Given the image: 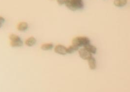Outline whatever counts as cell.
I'll use <instances>...</instances> for the list:
<instances>
[{"mask_svg": "<svg viewBox=\"0 0 130 92\" xmlns=\"http://www.w3.org/2000/svg\"><path fill=\"white\" fill-rule=\"evenodd\" d=\"M65 5L70 10L76 11L82 9L84 7V3L83 0H67Z\"/></svg>", "mask_w": 130, "mask_h": 92, "instance_id": "1", "label": "cell"}, {"mask_svg": "<svg viewBox=\"0 0 130 92\" xmlns=\"http://www.w3.org/2000/svg\"><path fill=\"white\" fill-rule=\"evenodd\" d=\"M72 45L78 47H84L90 44V40L87 37L78 36L74 38L72 41Z\"/></svg>", "mask_w": 130, "mask_h": 92, "instance_id": "2", "label": "cell"}, {"mask_svg": "<svg viewBox=\"0 0 130 92\" xmlns=\"http://www.w3.org/2000/svg\"><path fill=\"white\" fill-rule=\"evenodd\" d=\"M79 55L80 57L82 59L84 60H89L91 57H92L91 53L89 52L87 50H86L84 48L83 49H80L79 51Z\"/></svg>", "mask_w": 130, "mask_h": 92, "instance_id": "3", "label": "cell"}, {"mask_svg": "<svg viewBox=\"0 0 130 92\" xmlns=\"http://www.w3.org/2000/svg\"><path fill=\"white\" fill-rule=\"evenodd\" d=\"M67 48L62 45H58L55 46L54 48V52L60 55H65L67 53Z\"/></svg>", "mask_w": 130, "mask_h": 92, "instance_id": "4", "label": "cell"}, {"mask_svg": "<svg viewBox=\"0 0 130 92\" xmlns=\"http://www.w3.org/2000/svg\"><path fill=\"white\" fill-rule=\"evenodd\" d=\"M28 27V24L25 22H22L19 23L17 26V29L20 32H25Z\"/></svg>", "mask_w": 130, "mask_h": 92, "instance_id": "5", "label": "cell"}, {"mask_svg": "<svg viewBox=\"0 0 130 92\" xmlns=\"http://www.w3.org/2000/svg\"><path fill=\"white\" fill-rule=\"evenodd\" d=\"M37 40L34 37H30L25 41V43L28 47H32L36 43Z\"/></svg>", "mask_w": 130, "mask_h": 92, "instance_id": "6", "label": "cell"}, {"mask_svg": "<svg viewBox=\"0 0 130 92\" xmlns=\"http://www.w3.org/2000/svg\"><path fill=\"white\" fill-rule=\"evenodd\" d=\"M88 64L91 70H95L96 68V60L93 57H91L88 60Z\"/></svg>", "mask_w": 130, "mask_h": 92, "instance_id": "7", "label": "cell"}, {"mask_svg": "<svg viewBox=\"0 0 130 92\" xmlns=\"http://www.w3.org/2000/svg\"><path fill=\"white\" fill-rule=\"evenodd\" d=\"M84 48L89 52H90L91 53H92V54L96 53V51H97L96 48L95 46L91 45L90 44L85 46Z\"/></svg>", "mask_w": 130, "mask_h": 92, "instance_id": "8", "label": "cell"}, {"mask_svg": "<svg viewBox=\"0 0 130 92\" xmlns=\"http://www.w3.org/2000/svg\"><path fill=\"white\" fill-rule=\"evenodd\" d=\"M127 3V0H114L113 4L117 7H123Z\"/></svg>", "mask_w": 130, "mask_h": 92, "instance_id": "9", "label": "cell"}, {"mask_svg": "<svg viewBox=\"0 0 130 92\" xmlns=\"http://www.w3.org/2000/svg\"><path fill=\"white\" fill-rule=\"evenodd\" d=\"M10 46L12 47H20L23 45V42L21 39L14 41H10Z\"/></svg>", "mask_w": 130, "mask_h": 92, "instance_id": "10", "label": "cell"}, {"mask_svg": "<svg viewBox=\"0 0 130 92\" xmlns=\"http://www.w3.org/2000/svg\"><path fill=\"white\" fill-rule=\"evenodd\" d=\"M53 47L52 43H45L41 46V49L43 51H49L52 50Z\"/></svg>", "mask_w": 130, "mask_h": 92, "instance_id": "11", "label": "cell"}, {"mask_svg": "<svg viewBox=\"0 0 130 92\" xmlns=\"http://www.w3.org/2000/svg\"><path fill=\"white\" fill-rule=\"evenodd\" d=\"M79 49V47L77 46H75L74 45H72L71 46H69L67 49V53H74L75 52H76L78 51Z\"/></svg>", "mask_w": 130, "mask_h": 92, "instance_id": "12", "label": "cell"}, {"mask_svg": "<svg viewBox=\"0 0 130 92\" xmlns=\"http://www.w3.org/2000/svg\"><path fill=\"white\" fill-rule=\"evenodd\" d=\"M67 0H57V2L59 5H63L66 4Z\"/></svg>", "mask_w": 130, "mask_h": 92, "instance_id": "13", "label": "cell"}, {"mask_svg": "<svg viewBox=\"0 0 130 92\" xmlns=\"http://www.w3.org/2000/svg\"><path fill=\"white\" fill-rule=\"evenodd\" d=\"M5 18L2 16H0V28L2 27L3 24L5 23Z\"/></svg>", "mask_w": 130, "mask_h": 92, "instance_id": "14", "label": "cell"}]
</instances>
